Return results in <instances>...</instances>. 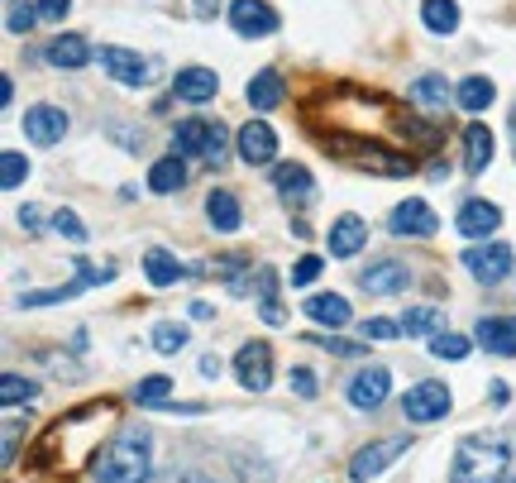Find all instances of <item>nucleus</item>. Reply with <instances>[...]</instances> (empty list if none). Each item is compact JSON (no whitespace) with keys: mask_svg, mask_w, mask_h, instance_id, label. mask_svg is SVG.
<instances>
[{"mask_svg":"<svg viewBox=\"0 0 516 483\" xmlns=\"http://www.w3.org/2000/svg\"><path fill=\"white\" fill-rule=\"evenodd\" d=\"M153 436L144 421H129L115 431V440H106L91 455V479L96 483H144L153 474Z\"/></svg>","mask_w":516,"mask_h":483,"instance_id":"obj_1","label":"nucleus"},{"mask_svg":"<svg viewBox=\"0 0 516 483\" xmlns=\"http://www.w3.org/2000/svg\"><path fill=\"white\" fill-rule=\"evenodd\" d=\"M512 469V445L502 436H469L459 440L450 464V483H507Z\"/></svg>","mask_w":516,"mask_h":483,"instance_id":"obj_2","label":"nucleus"},{"mask_svg":"<svg viewBox=\"0 0 516 483\" xmlns=\"http://www.w3.org/2000/svg\"><path fill=\"white\" fill-rule=\"evenodd\" d=\"M172 154L177 158H206V163H225V125L220 120H182L177 130H172Z\"/></svg>","mask_w":516,"mask_h":483,"instance_id":"obj_3","label":"nucleus"},{"mask_svg":"<svg viewBox=\"0 0 516 483\" xmlns=\"http://www.w3.org/2000/svg\"><path fill=\"white\" fill-rule=\"evenodd\" d=\"M411 450V440L407 436H387V440H373V445H364L354 460H349V479L354 483H368V479H378L387 464H397L402 455Z\"/></svg>","mask_w":516,"mask_h":483,"instance_id":"obj_4","label":"nucleus"},{"mask_svg":"<svg viewBox=\"0 0 516 483\" xmlns=\"http://www.w3.org/2000/svg\"><path fill=\"white\" fill-rule=\"evenodd\" d=\"M450 412V388L445 383H435V378H426V383H416V388H407V397H402V417L407 421H440Z\"/></svg>","mask_w":516,"mask_h":483,"instance_id":"obj_5","label":"nucleus"},{"mask_svg":"<svg viewBox=\"0 0 516 483\" xmlns=\"http://www.w3.org/2000/svg\"><path fill=\"white\" fill-rule=\"evenodd\" d=\"M464 268H469V278L493 287L512 273V249H507V244H473L469 254H464Z\"/></svg>","mask_w":516,"mask_h":483,"instance_id":"obj_6","label":"nucleus"},{"mask_svg":"<svg viewBox=\"0 0 516 483\" xmlns=\"http://www.w3.org/2000/svg\"><path fill=\"white\" fill-rule=\"evenodd\" d=\"M392 393V374H387L383 364H368L359 374L349 378V407H359V412H378Z\"/></svg>","mask_w":516,"mask_h":483,"instance_id":"obj_7","label":"nucleus"},{"mask_svg":"<svg viewBox=\"0 0 516 483\" xmlns=\"http://www.w3.org/2000/svg\"><path fill=\"white\" fill-rule=\"evenodd\" d=\"M230 24H235V34H244V39H268V34H278L282 20L268 0H235L230 5Z\"/></svg>","mask_w":516,"mask_h":483,"instance_id":"obj_8","label":"nucleus"},{"mask_svg":"<svg viewBox=\"0 0 516 483\" xmlns=\"http://www.w3.org/2000/svg\"><path fill=\"white\" fill-rule=\"evenodd\" d=\"M235 374H239V383H244L249 393H263V388L273 383V350H268L263 340H249V345H239Z\"/></svg>","mask_w":516,"mask_h":483,"instance_id":"obj_9","label":"nucleus"},{"mask_svg":"<svg viewBox=\"0 0 516 483\" xmlns=\"http://www.w3.org/2000/svg\"><path fill=\"white\" fill-rule=\"evenodd\" d=\"M67 110L58 106H34V110H24V139L29 144H39V149H53V144H63V134H67Z\"/></svg>","mask_w":516,"mask_h":483,"instance_id":"obj_10","label":"nucleus"},{"mask_svg":"<svg viewBox=\"0 0 516 483\" xmlns=\"http://www.w3.org/2000/svg\"><path fill=\"white\" fill-rule=\"evenodd\" d=\"M239 158L249 163V168H263V163H273L278 158V134L268 120H249V125H239Z\"/></svg>","mask_w":516,"mask_h":483,"instance_id":"obj_11","label":"nucleus"},{"mask_svg":"<svg viewBox=\"0 0 516 483\" xmlns=\"http://www.w3.org/2000/svg\"><path fill=\"white\" fill-rule=\"evenodd\" d=\"M96 63L106 67L120 87H144V82H149V63H144L139 53H129V48H115V44L96 48Z\"/></svg>","mask_w":516,"mask_h":483,"instance_id":"obj_12","label":"nucleus"},{"mask_svg":"<svg viewBox=\"0 0 516 483\" xmlns=\"http://www.w3.org/2000/svg\"><path fill=\"white\" fill-rule=\"evenodd\" d=\"M435 225H440V216H435V211H430L421 197H407L402 206H392V235L426 240V235H435Z\"/></svg>","mask_w":516,"mask_h":483,"instance_id":"obj_13","label":"nucleus"},{"mask_svg":"<svg viewBox=\"0 0 516 483\" xmlns=\"http://www.w3.org/2000/svg\"><path fill=\"white\" fill-rule=\"evenodd\" d=\"M454 225H459V235H469V240H488L497 225H502V211H497L493 201L473 197V201H464V206H459Z\"/></svg>","mask_w":516,"mask_h":483,"instance_id":"obj_14","label":"nucleus"},{"mask_svg":"<svg viewBox=\"0 0 516 483\" xmlns=\"http://www.w3.org/2000/svg\"><path fill=\"white\" fill-rule=\"evenodd\" d=\"M411 273L407 264H397V259H383V264H368L364 273H359V287L364 292H378V297H392V292H407Z\"/></svg>","mask_w":516,"mask_h":483,"instance_id":"obj_15","label":"nucleus"},{"mask_svg":"<svg viewBox=\"0 0 516 483\" xmlns=\"http://www.w3.org/2000/svg\"><path fill=\"white\" fill-rule=\"evenodd\" d=\"M215 91H220V77H215L211 67H182V72L172 77V96H177V101H192V106L211 101Z\"/></svg>","mask_w":516,"mask_h":483,"instance_id":"obj_16","label":"nucleus"},{"mask_svg":"<svg viewBox=\"0 0 516 483\" xmlns=\"http://www.w3.org/2000/svg\"><path fill=\"white\" fill-rule=\"evenodd\" d=\"M473 340L488 354H516V316H483L473 326Z\"/></svg>","mask_w":516,"mask_h":483,"instance_id":"obj_17","label":"nucleus"},{"mask_svg":"<svg viewBox=\"0 0 516 483\" xmlns=\"http://www.w3.org/2000/svg\"><path fill=\"white\" fill-rule=\"evenodd\" d=\"M364 240H368V225L359 216H340L330 225V235H325V244H330L335 259H354V254L364 249Z\"/></svg>","mask_w":516,"mask_h":483,"instance_id":"obj_18","label":"nucleus"},{"mask_svg":"<svg viewBox=\"0 0 516 483\" xmlns=\"http://www.w3.org/2000/svg\"><path fill=\"white\" fill-rule=\"evenodd\" d=\"M273 182H278V197H282V201H292V206H306V201L316 197L311 168H301V163H282L278 173H273Z\"/></svg>","mask_w":516,"mask_h":483,"instance_id":"obj_19","label":"nucleus"},{"mask_svg":"<svg viewBox=\"0 0 516 483\" xmlns=\"http://www.w3.org/2000/svg\"><path fill=\"white\" fill-rule=\"evenodd\" d=\"M301 307H306V316H311L316 326H330V330L349 326V316H354V311H349V302H344L340 292H316V297H306Z\"/></svg>","mask_w":516,"mask_h":483,"instance_id":"obj_20","label":"nucleus"},{"mask_svg":"<svg viewBox=\"0 0 516 483\" xmlns=\"http://www.w3.org/2000/svg\"><path fill=\"white\" fill-rule=\"evenodd\" d=\"M206 216L220 235H235L239 225H244V211H239L235 192H225V187H211V197H206Z\"/></svg>","mask_w":516,"mask_h":483,"instance_id":"obj_21","label":"nucleus"},{"mask_svg":"<svg viewBox=\"0 0 516 483\" xmlns=\"http://www.w3.org/2000/svg\"><path fill=\"white\" fill-rule=\"evenodd\" d=\"M91 58H96V53H91V44H86L82 34H58V39L48 44V63H53V67H67V72L86 67Z\"/></svg>","mask_w":516,"mask_h":483,"instance_id":"obj_22","label":"nucleus"},{"mask_svg":"<svg viewBox=\"0 0 516 483\" xmlns=\"http://www.w3.org/2000/svg\"><path fill=\"white\" fill-rule=\"evenodd\" d=\"M244 96H249V106H254V110H278V101L287 96V87H282V72H273V67L254 72V82L244 87Z\"/></svg>","mask_w":516,"mask_h":483,"instance_id":"obj_23","label":"nucleus"},{"mask_svg":"<svg viewBox=\"0 0 516 483\" xmlns=\"http://www.w3.org/2000/svg\"><path fill=\"white\" fill-rule=\"evenodd\" d=\"M488 163H493V130L473 120L469 130H464V168L478 177L483 168H488Z\"/></svg>","mask_w":516,"mask_h":483,"instance_id":"obj_24","label":"nucleus"},{"mask_svg":"<svg viewBox=\"0 0 516 483\" xmlns=\"http://www.w3.org/2000/svg\"><path fill=\"white\" fill-rule=\"evenodd\" d=\"M149 187L158 192V197H172V192H182L187 187V163L177 154H168V158H158L149 168Z\"/></svg>","mask_w":516,"mask_h":483,"instance_id":"obj_25","label":"nucleus"},{"mask_svg":"<svg viewBox=\"0 0 516 483\" xmlns=\"http://www.w3.org/2000/svg\"><path fill=\"white\" fill-rule=\"evenodd\" d=\"M454 101H459V110H473V115H478V110H488L497 101V87L488 77H464L459 91H454Z\"/></svg>","mask_w":516,"mask_h":483,"instance_id":"obj_26","label":"nucleus"},{"mask_svg":"<svg viewBox=\"0 0 516 483\" xmlns=\"http://www.w3.org/2000/svg\"><path fill=\"white\" fill-rule=\"evenodd\" d=\"M411 101H421V106L430 110H445V101H450V82H445V72H426V77H416L407 91Z\"/></svg>","mask_w":516,"mask_h":483,"instance_id":"obj_27","label":"nucleus"},{"mask_svg":"<svg viewBox=\"0 0 516 483\" xmlns=\"http://www.w3.org/2000/svg\"><path fill=\"white\" fill-rule=\"evenodd\" d=\"M144 273H149L153 287H172L177 278H182V273H187V268L177 264L168 249H149V254H144Z\"/></svg>","mask_w":516,"mask_h":483,"instance_id":"obj_28","label":"nucleus"},{"mask_svg":"<svg viewBox=\"0 0 516 483\" xmlns=\"http://www.w3.org/2000/svg\"><path fill=\"white\" fill-rule=\"evenodd\" d=\"M421 20H426L430 34H454V29H459V5H454V0H426V5H421Z\"/></svg>","mask_w":516,"mask_h":483,"instance_id":"obj_29","label":"nucleus"},{"mask_svg":"<svg viewBox=\"0 0 516 483\" xmlns=\"http://www.w3.org/2000/svg\"><path fill=\"white\" fill-rule=\"evenodd\" d=\"M402 330H407V335H430V340H435V335H445V311L440 307H411L407 316H402Z\"/></svg>","mask_w":516,"mask_h":483,"instance_id":"obj_30","label":"nucleus"},{"mask_svg":"<svg viewBox=\"0 0 516 483\" xmlns=\"http://www.w3.org/2000/svg\"><path fill=\"white\" fill-rule=\"evenodd\" d=\"M359 168H368V173H387V177H407L411 173V158L383 154L378 144H368V154H359Z\"/></svg>","mask_w":516,"mask_h":483,"instance_id":"obj_31","label":"nucleus"},{"mask_svg":"<svg viewBox=\"0 0 516 483\" xmlns=\"http://www.w3.org/2000/svg\"><path fill=\"white\" fill-rule=\"evenodd\" d=\"M187 340H192V335H187V326H177V321H158V326H153V350L158 354H182Z\"/></svg>","mask_w":516,"mask_h":483,"instance_id":"obj_32","label":"nucleus"},{"mask_svg":"<svg viewBox=\"0 0 516 483\" xmlns=\"http://www.w3.org/2000/svg\"><path fill=\"white\" fill-rule=\"evenodd\" d=\"M168 393H172L168 374H149L134 383V402H139V407H158V402H168Z\"/></svg>","mask_w":516,"mask_h":483,"instance_id":"obj_33","label":"nucleus"},{"mask_svg":"<svg viewBox=\"0 0 516 483\" xmlns=\"http://www.w3.org/2000/svg\"><path fill=\"white\" fill-rule=\"evenodd\" d=\"M34 397H39V383H34V378H20V374L0 378V402H5V407H20V402H34Z\"/></svg>","mask_w":516,"mask_h":483,"instance_id":"obj_34","label":"nucleus"},{"mask_svg":"<svg viewBox=\"0 0 516 483\" xmlns=\"http://www.w3.org/2000/svg\"><path fill=\"white\" fill-rule=\"evenodd\" d=\"M469 350H473V340L469 335H454V330H445V335L430 340V354H435V359H450V364L469 359Z\"/></svg>","mask_w":516,"mask_h":483,"instance_id":"obj_35","label":"nucleus"},{"mask_svg":"<svg viewBox=\"0 0 516 483\" xmlns=\"http://www.w3.org/2000/svg\"><path fill=\"white\" fill-rule=\"evenodd\" d=\"M24 177H29V158L15 154V149H5V154H0V187L15 192V187H24Z\"/></svg>","mask_w":516,"mask_h":483,"instance_id":"obj_36","label":"nucleus"},{"mask_svg":"<svg viewBox=\"0 0 516 483\" xmlns=\"http://www.w3.org/2000/svg\"><path fill=\"white\" fill-rule=\"evenodd\" d=\"M301 340H311V345H321V350L340 354V359H359V354H368V340H340V335H301Z\"/></svg>","mask_w":516,"mask_h":483,"instance_id":"obj_37","label":"nucleus"},{"mask_svg":"<svg viewBox=\"0 0 516 483\" xmlns=\"http://www.w3.org/2000/svg\"><path fill=\"white\" fill-rule=\"evenodd\" d=\"M39 20V5H10V15H5V29L10 34H29Z\"/></svg>","mask_w":516,"mask_h":483,"instance_id":"obj_38","label":"nucleus"},{"mask_svg":"<svg viewBox=\"0 0 516 483\" xmlns=\"http://www.w3.org/2000/svg\"><path fill=\"white\" fill-rule=\"evenodd\" d=\"M53 230H58V235H67L72 244L86 240V225H82V216H77V211H58V216H53Z\"/></svg>","mask_w":516,"mask_h":483,"instance_id":"obj_39","label":"nucleus"},{"mask_svg":"<svg viewBox=\"0 0 516 483\" xmlns=\"http://www.w3.org/2000/svg\"><path fill=\"white\" fill-rule=\"evenodd\" d=\"M402 335V321H387V316H373V321H364V340L373 345V340H397Z\"/></svg>","mask_w":516,"mask_h":483,"instance_id":"obj_40","label":"nucleus"},{"mask_svg":"<svg viewBox=\"0 0 516 483\" xmlns=\"http://www.w3.org/2000/svg\"><path fill=\"white\" fill-rule=\"evenodd\" d=\"M321 259H316V254H301L297 259V268H292V287H306V283H316V278H321Z\"/></svg>","mask_w":516,"mask_h":483,"instance_id":"obj_41","label":"nucleus"},{"mask_svg":"<svg viewBox=\"0 0 516 483\" xmlns=\"http://www.w3.org/2000/svg\"><path fill=\"white\" fill-rule=\"evenodd\" d=\"M292 388H297L301 397H316V393H321V383H316V374H311L306 364H297V369H292Z\"/></svg>","mask_w":516,"mask_h":483,"instance_id":"obj_42","label":"nucleus"},{"mask_svg":"<svg viewBox=\"0 0 516 483\" xmlns=\"http://www.w3.org/2000/svg\"><path fill=\"white\" fill-rule=\"evenodd\" d=\"M67 10H72V0H39V20H67Z\"/></svg>","mask_w":516,"mask_h":483,"instance_id":"obj_43","label":"nucleus"},{"mask_svg":"<svg viewBox=\"0 0 516 483\" xmlns=\"http://www.w3.org/2000/svg\"><path fill=\"white\" fill-rule=\"evenodd\" d=\"M258 316H263L268 326H282V321H287V311H282L278 302H258Z\"/></svg>","mask_w":516,"mask_h":483,"instance_id":"obj_44","label":"nucleus"},{"mask_svg":"<svg viewBox=\"0 0 516 483\" xmlns=\"http://www.w3.org/2000/svg\"><path fill=\"white\" fill-rule=\"evenodd\" d=\"M220 369H225V359H220V354H201V374H206V378H220Z\"/></svg>","mask_w":516,"mask_h":483,"instance_id":"obj_45","label":"nucleus"},{"mask_svg":"<svg viewBox=\"0 0 516 483\" xmlns=\"http://www.w3.org/2000/svg\"><path fill=\"white\" fill-rule=\"evenodd\" d=\"M39 220H43L39 206H24V211H20V225H24V230H39Z\"/></svg>","mask_w":516,"mask_h":483,"instance_id":"obj_46","label":"nucleus"},{"mask_svg":"<svg viewBox=\"0 0 516 483\" xmlns=\"http://www.w3.org/2000/svg\"><path fill=\"white\" fill-rule=\"evenodd\" d=\"M215 10H220V0H196V15H201V20H211Z\"/></svg>","mask_w":516,"mask_h":483,"instance_id":"obj_47","label":"nucleus"},{"mask_svg":"<svg viewBox=\"0 0 516 483\" xmlns=\"http://www.w3.org/2000/svg\"><path fill=\"white\" fill-rule=\"evenodd\" d=\"M215 311H211V302H192V321H211Z\"/></svg>","mask_w":516,"mask_h":483,"instance_id":"obj_48","label":"nucleus"},{"mask_svg":"<svg viewBox=\"0 0 516 483\" xmlns=\"http://www.w3.org/2000/svg\"><path fill=\"white\" fill-rule=\"evenodd\" d=\"M182 483H211V479H201V474H187V479H182Z\"/></svg>","mask_w":516,"mask_h":483,"instance_id":"obj_49","label":"nucleus"},{"mask_svg":"<svg viewBox=\"0 0 516 483\" xmlns=\"http://www.w3.org/2000/svg\"><path fill=\"white\" fill-rule=\"evenodd\" d=\"M507 483H516V479H507Z\"/></svg>","mask_w":516,"mask_h":483,"instance_id":"obj_50","label":"nucleus"}]
</instances>
